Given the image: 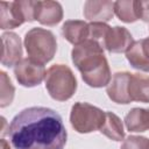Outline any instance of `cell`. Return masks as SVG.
I'll use <instances>...</instances> for the list:
<instances>
[{
    "instance_id": "1",
    "label": "cell",
    "mask_w": 149,
    "mask_h": 149,
    "mask_svg": "<svg viewBox=\"0 0 149 149\" xmlns=\"http://www.w3.org/2000/svg\"><path fill=\"white\" fill-rule=\"evenodd\" d=\"M8 136L15 149H63L66 143L61 115L41 106L17 113L8 126Z\"/></svg>"
},
{
    "instance_id": "2",
    "label": "cell",
    "mask_w": 149,
    "mask_h": 149,
    "mask_svg": "<svg viewBox=\"0 0 149 149\" xmlns=\"http://www.w3.org/2000/svg\"><path fill=\"white\" fill-rule=\"evenodd\" d=\"M72 62L80 71L83 80L91 87H102L109 84L112 76L104 55V48L95 41L87 38L73 47Z\"/></svg>"
},
{
    "instance_id": "3",
    "label": "cell",
    "mask_w": 149,
    "mask_h": 149,
    "mask_svg": "<svg viewBox=\"0 0 149 149\" xmlns=\"http://www.w3.org/2000/svg\"><path fill=\"white\" fill-rule=\"evenodd\" d=\"M107 94L116 104L149 102V76L116 72L107 85Z\"/></svg>"
},
{
    "instance_id": "4",
    "label": "cell",
    "mask_w": 149,
    "mask_h": 149,
    "mask_svg": "<svg viewBox=\"0 0 149 149\" xmlns=\"http://www.w3.org/2000/svg\"><path fill=\"white\" fill-rule=\"evenodd\" d=\"M45 88L50 97L58 101L70 99L77 90V80L71 69L64 64L50 66L45 73Z\"/></svg>"
},
{
    "instance_id": "5",
    "label": "cell",
    "mask_w": 149,
    "mask_h": 149,
    "mask_svg": "<svg viewBox=\"0 0 149 149\" xmlns=\"http://www.w3.org/2000/svg\"><path fill=\"white\" fill-rule=\"evenodd\" d=\"M24 47L30 58L38 63L50 62L57 50L55 35L44 28H31L26 33Z\"/></svg>"
},
{
    "instance_id": "6",
    "label": "cell",
    "mask_w": 149,
    "mask_h": 149,
    "mask_svg": "<svg viewBox=\"0 0 149 149\" xmlns=\"http://www.w3.org/2000/svg\"><path fill=\"white\" fill-rule=\"evenodd\" d=\"M36 1H1L0 3V28L13 29L24 22L35 21Z\"/></svg>"
},
{
    "instance_id": "7",
    "label": "cell",
    "mask_w": 149,
    "mask_h": 149,
    "mask_svg": "<svg viewBox=\"0 0 149 149\" xmlns=\"http://www.w3.org/2000/svg\"><path fill=\"white\" fill-rule=\"evenodd\" d=\"M106 112L87 102H76L71 108L70 121L78 133L100 130L105 122Z\"/></svg>"
},
{
    "instance_id": "8",
    "label": "cell",
    "mask_w": 149,
    "mask_h": 149,
    "mask_svg": "<svg viewBox=\"0 0 149 149\" xmlns=\"http://www.w3.org/2000/svg\"><path fill=\"white\" fill-rule=\"evenodd\" d=\"M45 68L44 64L38 63L37 61L27 57L22 58L14 66V74L19 84L26 87H34L42 83L45 78Z\"/></svg>"
},
{
    "instance_id": "9",
    "label": "cell",
    "mask_w": 149,
    "mask_h": 149,
    "mask_svg": "<svg viewBox=\"0 0 149 149\" xmlns=\"http://www.w3.org/2000/svg\"><path fill=\"white\" fill-rule=\"evenodd\" d=\"M133 43H134L133 36L125 27L108 26L100 42V45L106 50H108L109 52L119 54V52H127Z\"/></svg>"
},
{
    "instance_id": "10",
    "label": "cell",
    "mask_w": 149,
    "mask_h": 149,
    "mask_svg": "<svg viewBox=\"0 0 149 149\" xmlns=\"http://www.w3.org/2000/svg\"><path fill=\"white\" fill-rule=\"evenodd\" d=\"M2 55L1 64L5 66H15L22 59V47L20 37L12 31L5 33L1 36Z\"/></svg>"
},
{
    "instance_id": "11",
    "label": "cell",
    "mask_w": 149,
    "mask_h": 149,
    "mask_svg": "<svg viewBox=\"0 0 149 149\" xmlns=\"http://www.w3.org/2000/svg\"><path fill=\"white\" fill-rule=\"evenodd\" d=\"M126 57L133 68L149 72V37L135 41L126 52Z\"/></svg>"
},
{
    "instance_id": "12",
    "label": "cell",
    "mask_w": 149,
    "mask_h": 149,
    "mask_svg": "<svg viewBox=\"0 0 149 149\" xmlns=\"http://www.w3.org/2000/svg\"><path fill=\"white\" fill-rule=\"evenodd\" d=\"M63 19V9L56 1H36L35 20L45 26H55Z\"/></svg>"
},
{
    "instance_id": "13",
    "label": "cell",
    "mask_w": 149,
    "mask_h": 149,
    "mask_svg": "<svg viewBox=\"0 0 149 149\" xmlns=\"http://www.w3.org/2000/svg\"><path fill=\"white\" fill-rule=\"evenodd\" d=\"M113 1H86L84 3V16L92 22H106L112 20L114 13Z\"/></svg>"
},
{
    "instance_id": "14",
    "label": "cell",
    "mask_w": 149,
    "mask_h": 149,
    "mask_svg": "<svg viewBox=\"0 0 149 149\" xmlns=\"http://www.w3.org/2000/svg\"><path fill=\"white\" fill-rule=\"evenodd\" d=\"M62 34L70 43L80 44L88 38V23L79 20L66 21L62 27Z\"/></svg>"
},
{
    "instance_id": "15",
    "label": "cell",
    "mask_w": 149,
    "mask_h": 149,
    "mask_svg": "<svg viewBox=\"0 0 149 149\" xmlns=\"http://www.w3.org/2000/svg\"><path fill=\"white\" fill-rule=\"evenodd\" d=\"M125 123L129 132H146L149 129V109H130L125 118Z\"/></svg>"
},
{
    "instance_id": "16",
    "label": "cell",
    "mask_w": 149,
    "mask_h": 149,
    "mask_svg": "<svg viewBox=\"0 0 149 149\" xmlns=\"http://www.w3.org/2000/svg\"><path fill=\"white\" fill-rule=\"evenodd\" d=\"M100 133L113 141H121L125 137L122 122L119 119V116L112 112H106L105 122L100 128Z\"/></svg>"
},
{
    "instance_id": "17",
    "label": "cell",
    "mask_w": 149,
    "mask_h": 149,
    "mask_svg": "<svg viewBox=\"0 0 149 149\" xmlns=\"http://www.w3.org/2000/svg\"><path fill=\"white\" fill-rule=\"evenodd\" d=\"M114 13L119 20L123 22H135L136 20H140L139 1H116L114 3Z\"/></svg>"
},
{
    "instance_id": "18",
    "label": "cell",
    "mask_w": 149,
    "mask_h": 149,
    "mask_svg": "<svg viewBox=\"0 0 149 149\" xmlns=\"http://www.w3.org/2000/svg\"><path fill=\"white\" fill-rule=\"evenodd\" d=\"M0 83H1V85H0V106L6 107V106L10 105L13 101L15 88H14L9 77L3 71H1V73H0Z\"/></svg>"
},
{
    "instance_id": "19",
    "label": "cell",
    "mask_w": 149,
    "mask_h": 149,
    "mask_svg": "<svg viewBox=\"0 0 149 149\" xmlns=\"http://www.w3.org/2000/svg\"><path fill=\"white\" fill-rule=\"evenodd\" d=\"M120 149H149V140L143 136L130 135L123 140Z\"/></svg>"
},
{
    "instance_id": "20",
    "label": "cell",
    "mask_w": 149,
    "mask_h": 149,
    "mask_svg": "<svg viewBox=\"0 0 149 149\" xmlns=\"http://www.w3.org/2000/svg\"><path fill=\"white\" fill-rule=\"evenodd\" d=\"M140 20L149 22V1H139Z\"/></svg>"
},
{
    "instance_id": "21",
    "label": "cell",
    "mask_w": 149,
    "mask_h": 149,
    "mask_svg": "<svg viewBox=\"0 0 149 149\" xmlns=\"http://www.w3.org/2000/svg\"><path fill=\"white\" fill-rule=\"evenodd\" d=\"M1 149H10L9 143L5 139H1Z\"/></svg>"
}]
</instances>
